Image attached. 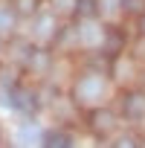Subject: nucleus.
I'll use <instances>...</instances> for the list:
<instances>
[{"instance_id":"nucleus-1","label":"nucleus","mask_w":145,"mask_h":148,"mask_svg":"<svg viewBox=\"0 0 145 148\" xmlns=\"http://www.w3.org/2000/svg\"><path fill=\"white\" fill-rule=\"evenodd\" d=\"M125 113H128L131 119H139V116L145 113V96H142V93H131V96L125 99Z\"/></svg>"},{"instance_id":"nucleus-2","label":"nucleus","mask_w":145,"mask_h":148,"mask_svg":"<svg viewBox=\"0 0 145 148\" xmlns=\"http://www.w3.org/2000/svg\"><path fill=\"white\" fill-rule=\"evenodd\" d=\"M113 128V116L107 110H93V131H110Z\"/></svg>"},{"instance_id":"nucleus-3","label":"nucleus","mask_w":145,"mask_h":148,"mask_svg":"<svg viewBox=\"0 0 145 148\" xmlns=\"http://www.w3.org/2000/svg\"><path fill=\"white\" fill-rule=\"evenodd\" d=\"M122 44H125V41H122V32H119V29H110V32H107V41H105V49L113 55V52L122 49Z\"/></svg>"},{"instance_id":"nucleus-4","label":"nucleus","mask_w":145,"mask_h":148,"mask_svg":"<svg viewBox=\"0 0 145 148\" xmlns=\"http://www.w3.org/2000/svg\"><path fill=\"white\" fill-rule=\"evenodd\" d=\"M12 105H15L18 110L29 113V110H32V96H26L23 90H15V93H12Z\"/></svg>"},{"instance_id":"nucleus-5","label":"nucleus","mask_w":145,"mask_h":148,"mask_svg":"<svg viewBox=\"0 0 145 148\" xmlns=\"http://www.w3.org/2000/svg\"><path fill=\"white\" fill-rule=\"evenodd\" d=\"M44 142L47 145H70V136H64V134H47Z\"/></svg>"},{"instance_id":"nucleus-6","label":"nucleus","mask_w":145,"mask_h":148,"mask_svg":"<svg viewBox=\"0 0 145 148\" xmlns=\"http://www.w3.org/2000/svg\"><path fill=\"white\" fill-rule=\"evenodd\" d=\"M79 12H81V15H87V18H90V15H96V0H81V3H79Z\"/></svg>"},{"instance_id":"nucleus-7","label":"nucleus","mask_w":145,"mask_h":148,"mask_svg":"<svg viewBox=\"0 0 145 148\" xmlns=\"http://www.w3.org/2000/svg\"><path fill=\"white\" fill-rule=\"evenodd\" d=\"M18 9H21L23 15H29V12H32V0H21V3H18Z\"/></svg>"},{"instance_id":"nucleus-8","label":"nucleus","mask_w":145,"mask_h":148,"mask_svg":"<svg viewBox=\"0 0 145 148\" xmlns=\"http://www.w3.org/2000/svg\"><path fill=\"white\" fill-rule=\"evenodd\" d=\"M128 9H142V0H125Z\"/></svg>"},{"instance_id":"nucleus-9","label":"nucleus","mask_w":145,"mask_h":148,"mask_svg":"<svg viewBox=\"0 0 145 148\" xmlns=\"http://www.w3.org/2000/svg\"><path fill=\"white\" fill-rule=\"evenodd\" d=\"M142 32H145V18H142Z\"/></svg>"}]
</instances>
